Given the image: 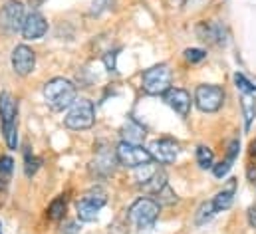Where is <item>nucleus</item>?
Here are the masks:
<instances>
[{
	"label": "nucleus",
	"mask_w": 256,
	"mask_h": 234,
	"mask_svg": "<svg viewBox=\"0 0 256 234\" xmlns=\"http://www.w3.org/2000/svg\"><path fill=\"white\" fill-rule=\"evenodd\" d=\"M48 218L50 220H54V222H58V220H62L66 214V198L64 196H56L52 202H50V206H48Z\"/></svg>",
	"instance_id": "obj_20"
},
{
	"label": "nucleus",
	"mask_w": 256,
	"mask_h": 234,
	"mask_svg": "<svg viewBox=\"0 0 256 234\" xmlns=\"http://www.w3.org/2000/svg\"><path fill=\"white\" fill-rule=\"evenodd\" d=\"M112 6V0H92V14H102Z\"/></svg>",
	"instance_id": "obj_27"
},
{
	"label": "nucleus",
	"mask_w": 256,
	"mask_h": 234,
	"mask_svg": "<svg viewBox=\"0 0 256 234\" xmlns=\"http://www.w3.org/2000/svg\"><path fill=\"white\" fill-rule=\"evenodd\" d=\"M116 58H118V54H116V52H110V54H106V58H104V64H106V68H108L110 72H116V70H118V66H116Z\"/></svg>",
	"instance_id": "obj_28"
},
{
	"label": "nucleus",
	"mask_w": 256,
	"mask_h": 234,
	"mask_svg": "<svg viewBox=\"0 0 256 234\" xmlns=\"http://www.w3.org/2000/svg\"><path fill=\"white\" fill-rule=\"evenodd\" d=\"M214 214H216L214 202H212V200H206V202H202V204L198 206V210H196V214H194V224H196V226H202V224H206L208 220H212Z\"/></svg>",
	"instance_id": "obj_19"
},
{
	"label": "nucleus",
	"mask_w": 256,
	"mask_h": 234,
	"mask_svg": "<svg viewBox=\"0 0 256 234\" xmlns=\"http://www.w3.org/2000/svg\"><path fill=\"white\" fill-rule=\"evenodd\" d=\"M204 58H206V52L204 50H198V48H187L185 50V60L189 64H198V62H202Z\"/></svg>",
	"instance_id": "obj_26"
},
{
	"label": "nucleus",
	"mask_w": 256,
	"mask_h": 234,
	"mask_svg": "<svg viewBox=\"0 0 256 234\" xmlns=\"http://www.w3.org/2000/svg\"><path fill=\"white\" fill-rule=\"evenodd\" d=\"M76 210H78V218H80L82 222H94V220L98 218V214H100L102 206H98L96 202H92L90 198H86V196H84L82 200H78Z\"/></svg>",
	"instance_id": "obj_15"
},
{
	"label": "nucleus",
	"mask_w": 256,
	"mask_h": 234,
	"mask_svg": "<svg viewBox=\"0 0 256 234\" xmlns=\"http://www.w3.org/2000/svg\"><path fill=\"white\" fill-rule=\"evenodd\" d=\"M114 159H116V153H102L94 163H92V169L98 173V175H110L114 171Z\"/></svg>",
	"instance_id": "obj_18"
},
{
	"label": "nucleus",
	"mask_w": 256,
	"mask_h": 234,
	"mask_svg": "<svg viewBox=\"0 0 256 234\" xmlns=\"http://www.w3.org/2000/svg\"><path fill=\"white\" fill-rule=\"evenodd\" d=\"M0 188H2V186H0Z\"/></svg>",
	"instance_id": "obj_33"
},
{
	"label": "nucleus",
	"mask_w": 256,
	"mask_h": 234,
	"mask_svg": "<svg viewBox=\"0 0 256 234\" xmlns=\"http://www.w3.org/2000/svg\"><path fill=\"white\" fill-rule=\"evenodd\" d=\"M149 153H151L153 161H157L159 165H171L179 157V143L175 139H169V137L155 139L149 145Z\"/></svg>",
	"instance_id": "obj_8"
},
{
	"label": "nucleus",
	"mask_w": 256,
	"mask_h": 234,
	"mask_svg": "<svg viewBox=\"0 0 256 234\" xmlns=\"http://www.w3.org/2000/svg\"><path fill=\"white\" fill-rule=\"evenodd\" d=\"M46 32H48V22L38 10L30 12L24 18L22 28H20V34L24 40H40V38H44Z\"/></svg>",
	"instance_id": "obj_11"
},
{
	"label": "nucleus",
	"mask_w": 256,
	"mask_h": 234,
	"mask_svg": "<svg viewBox=\"0 0 256 234\" xmlns=\"http://www.w3.org/2000/svg\"><path fill=\"white\" fill-rule=\"evenodd\" d=\"M196 165H198L200 169H212V165H214V155H212V151H210L208 147H204V145H198V147H196Z\"/></svg>",
	"instance_id": "obj_21"
},
{
	"label": "nucleus",
	"mask_w": 256,
	"mask_h": 234,
	"mask_svg": "<svg viewBox=\"0 0 256 234\" xmlns=\"http://www.w3.org/2000/svg\"><path fill=\"white\" fill-rule=\"evenodd\" d=\"M44 2H46V0H28V4H30L32 8H40Z\"/></svg>",
	"instance_id": "obj_30"
},
{
	"label": "nucleus",
	"mask_w": 256,
	"mask_h": 234,
	"mask_svg": "<svg viewBox=\"0 0 256 234\" xmlns=\"http://www.w3.org/2000/svg\"><path fill=\"white\" fill-rule=\"evenodd\" d=\"M250 155H252V157H256V141H252V143H250Z\"/></svg>",
	"instance_id": "obj_32"
},
{
	"label": "nucleus",
	"mask_w": 256,
	"mask_h": 234,
	"mask_svg": "<svg viewBox=\"0 0 256 234\" xmlns=\"http://www.w3.org/2000/svg\"><path fill=\"white\" fill-rule=\"evenodd\" d=\"M116 161L124 167L129 169H137L141 165H147L153 161L149 149H145L143 145L139 143H128V141H122L118 147H116Z\"/></svg>",
	"instance_id": "obj_6"
},
{
	"label": "nucleus",
	"mask_w": 256,
	"mask_h": 234,
	"mask_svg": "<svg viewBox=\"0 0 256 234\" xmlns=\"http://www.w3.org/2000/svg\"><path fill=\"white\" fill-rule=\"evenodd\" d=\"M248 178H250V180H256V167L254 169H252V167L248 169Z\"/></svg>",
	"instance_id": "obj_31"
},
{
	"label": "nucleus",
	"mask_w": 256,
	"mask_h": 234,
	"mask_svg": "<svg viewBox=\"0 0 256 234\" xmlns=\"http://www.w3.org/2000/svg\"><path fill=\"white\" fill-rule=\"evenodd\" d=\"M24 18V4L20 0H8L0 10V24L10 32H20Z\"/></svg>",
	"instance_id": "obj_9"
},
{
	"label": "nucleus",
	"mask_w": 256,
	"mask_h": 234,
	"mask_svg": "<svg viewBox=\"0 0 256 234\" xmlns=\"http://www.w3.org/2000/svg\"><path fill=\"white\" fill-rule=\"evenodd\" d=\"M12 171H14V161H12V157L2 155V157H0V186H2V188L10 182Z\"/></svg>",
	"instance_id": "obj_22"
},
{
	"label": "nucleus",
	"mask_w": 256,
	"mask_h": 234,
	"mask_svg": "<svg viewBox=\"0 0 256 234\" xmlns=\"http://www.w3.org/2000/svg\"><path fill=\"white\" fill-rule=\"evenodd\" d=\"M24 157H26V165H24L26 176H34L36 175V171H38V167H40V159H38V157H34L30 151H26V153H24Z\"/></svg>",
	"instance_id": "obj_24"
},
{
	"label": "nucleus",
	"mask_w": 256,
	"mask_h": 234,
	"mask_svg": "<svg viewBox=\"0 0 256 234\" xmlns=\"http://www.w3.org/2000/svg\"><path fill=\"white\" fill-rule=\"evenodd\" d=\"M194 104L202 114H214L224 104V90L214 84H202L194 90Z\"/></svg>",
	"instance_id": "obj_7"
},
{
	"label": "nucleus",
	"mask_w": 256,
	"mask_h": 234,
	"mask_svg": "<svg viewBox=\"0 0 256 234\" xmlns=\"http://www.w3.org/2000/svg\"><path fill=\"white\" fill-rule=\"evenodd\" d=\"M141 88L147 96H163L171 88V70L167 64L153 66L143 72L141 76Z\"/></svg>",
	"instance_id": "obj_5"
},
{
	"label": "nucleus",
	"mask_w": 256,
	"mask_h": 234,
	"mask_svg": "<svg viewBox=\"0 0 256 234\" xmlns=\"http://www.w3.org/2000/svg\"><path fill=\"white\" fill-rule=\"evenodd\" d=\"M240 106H242V116H244V129L248 131V129L252 127V121H254V117H256L254 94H242Z\"/></svg>",
	"instance_id": "obj_16"
},
{
	"label": "nucleus",
	"mask_w": 256,
	"mask_h": 234,
	"mask_svg": "<svg viewBox=\"0 0 256 234\" xmlns=\"http://www.w3.org/2000/svg\"><path fill=\"white\" fill-rule=\"evenodd\" d=\"M248 222H250L252 228H256V204L248 208Z\"/></svg>",
	"instance_id": "obj_29"
},
{
	"label": "nucleus",
	"mask_w": 256,
	"mask_h": 234,
	"mask_svg": "<svg viewBox=\"0 0 256 234\" xmlns=\"http://www.w3.org/2000/svg\"><path fill=\"white\" fill-rule=\"evenodd\" d=\"M18 104L10 92L0 94V125H2V135L8 145V149H16L18 145Z\"/></svg>",
	"instance_id": "obj_2"
},
{
	"label": "nucleus",
	"mask_w": 256,
	"mask_h": 234,
	"mask_svg": "<svg viewBox=\"0 0 256 234\" xmlns=\"http://www.w3.org/2000/svg\"><path fill=\"white\" fill-rule=\"evenodd\" d=\"M159 212H161V206H159V202L155 198L141 196L129 206L128 218L137 230H149L157 222Z\"/></svg>",
	"instance_id": "obj_3"
},
{
	"label": "nucleus",
	"mask_w": 256,
	"mask_h": 234,
	"mask_svg": "<svg viewBox=\"0 0 256 234\" xmlns=\"http://www.w3.org/2000/svg\"><path fill=\"white\" fill-rule=\"evenodd\" d=\"M42 94L52 112H64L76 102V86L66 78H54L46 82Z\"/></svg>",
	"instance_id": "obj_1"
},
{
	"label": "nucleus",
	"mask_w": 256,
	"mask_h": 234,
	"mask_svg": "<svg viewBox=\"0 0 256 234\" xmlns=\"http://www.w3.org/2000/svg\"><path fill=\"white\" fill-rule=\"evenodd\" d=\"M163 100H165V104H167L175 114H179L181 117L189 116L191 106H192L189 92H185V90H181V88H169V90L163 94Z\"/></svg>",
	"instance_id": "obj_12"
},
{
	"label": "nucleus",
	"mask_w": 256,
	"mask_h": 234,
	"mask_svg": "<svg viewBox=\"0 0 256 234\" xmlns=\"http://www.w3.org/2000/svg\"><path fill=\"white\" fill-rule=\"evenodd\" d=\"M84 196H86V198H90L92 202H96L98 206H104V204L108 202V192H106L102 186H94V188H90Z\"/></svg>",
	"instance_id": "obj_23"
},
{
	"label": "nucleus",
	"mask_w": 256,
	"mask_h": 234,
	"mask_svg": "<svg viewBox=\"0 0 256 234\" xmlns=\"http://www.w3.org/2000/svg\"><path fill=\"white\" fill-rule=\"evenodd\" d=\"M234 194H236V178H230V180L226 182V186H224L220 192H216V196L212 198L216 212L230 208L232 202H234Z\"/></svg>",
	"instance_id": "obj_14"
},
{
	"label": "nucleus",
	"mask_w": 256,
	"mask_h": 234,
	"mask_svg": "<svg viewBox=\"0 0 256 234\" xmlns=\"http://www.w3.org/2000/svg\"><path fill=\"white\" fill-rule=\"evenodd\" d=\"M10 62H12V70H14L18 76L26 78V76H30V74L34 72V68H36V54H34V50L28 48L26 44H20V46H16V48L12 50Z\"/></svg>",
	"instance_id": "obj_10"
},
{
	"label": "nucleus",
	"mask_w": 256,
	"mask_h": 234,
	"mask_svg": "<svg viewBox=\"0 0 256 234\" xmlns=\"http://www.w3.org/2000/svg\"><path fill=\"white\" fill-rule=\"evenodd\" d=\"M96 123V108L94 102L80 98L70 106V112L64 117V125L72 131H84L90 129Z\"/></svg>",
	"instance_id": "obj_4"
},
{
	"label": "nucleus",
	"mask_w": 256,
	"mask_h": 234,
	"mask_svg": "<svg viewBox=\"0 0 256 234\" xmlns=\"http://www.w3.org/2000/svg\"><path fill=\"white\" fill-rule=\"evenodd\" d=\"M196 36L208 44H222L224 42V28L216 22H198Z\"/></svg>",
	"instance_id": "obj_13"
},
{
	"label": "nucleus",
	"mask_w": 256,
	"mask_h": 234,
	"mask_svg": "<svg viewBox=\"0 0 256 234\" xmlns=\"http://www.w3.org/2000/svg\"><path fill=\"white\" fill-rule=\"evenodd\" d=\"M234 84H236V88H238L242 94H254L256 92V86L252 82H248L242 74H234Z\"/></svg>",
	"instance_id": "obj_25"
},
{
	"label": "nucleus",
	"mask_w": 256,
	"mask_h": 234,
	"mask_svg": "<svg viewBox=\"0 0 256 234\" xmlns=\"http://www.w3.org/2000/svg\"><path fill=\"white\" fill-rule=\"evenodd\" d=\"M143 137H145V129H143L139 123L128 121V123L124 125V141H128V143H139V145H141Z\"/></svg>",
	"instance_id": "obj_17"
}]
</instances>
